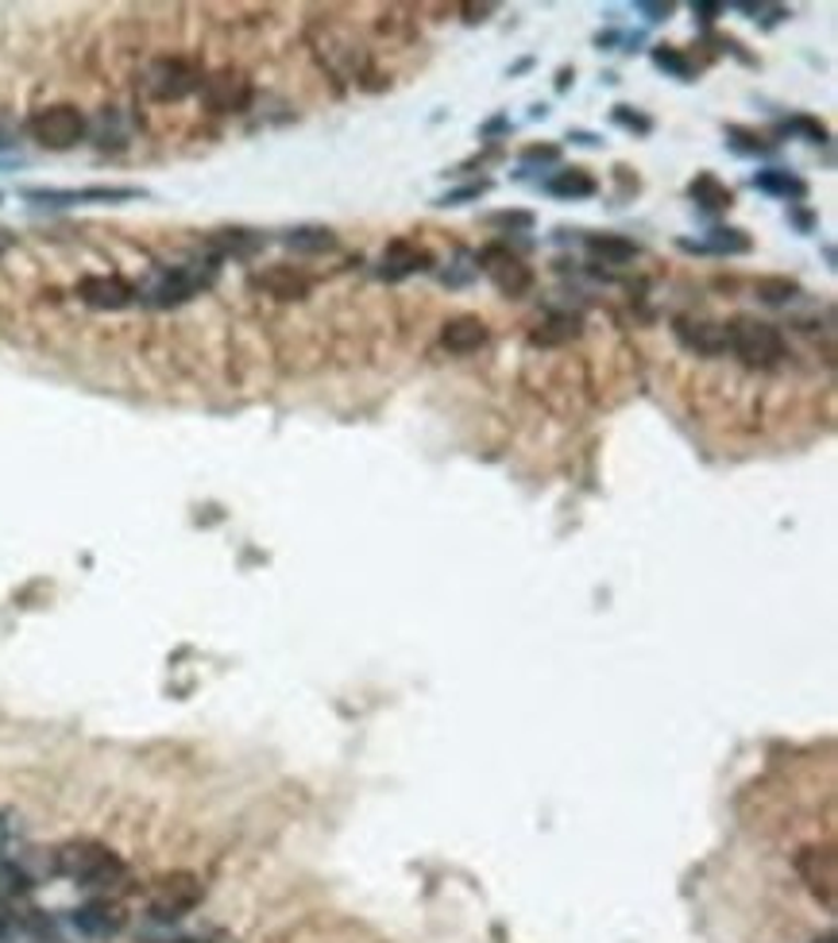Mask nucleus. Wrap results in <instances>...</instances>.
Here are the masks:
<instances>
[{
    "label": "nucleus",
    "mask_w": 838,
    "mask_h": 943,
    "mask_svg": "<svg viewBox=\"0 0 838 943\" xmlns=\"http://www.w3.org/2000/svg\"><path fill=\"white\" fill-rule=\"evenodd\" d=\"M55 870L82 889H113L124 882V859L97 839H73L55 854Z\"/></svg>",
    "instance_id": "1"
},
{
    "label": "nucleus",
    "mask_w": 838,
    "mask_h": 943,
    "mask_svg": "<svg viewBox=\"0 0 838 943\" xmlns=\"http://www.w3.org/2000/svg\"><path fill=\"white\" fill-rule=\"evenodd\" d=\"M726 348H734L738 360H746L749 368H773L777 360H784L789 345L777 325L757 318H738L731 329H726Z\"/></svg>",
    "instance_id": "2"
},
{
    "label": "nucleus",
    "mask_w": 838,
    "mask_h": 943,
    "mask_svg": "<svg viewBox=\"0 0 838 943\" xmlns=\"http://www.w3.org/2000/svg\"><path fill=\"white\" fill-rule=\"evenodd\" d=\"M27 131H32V140L39 148H50V151H66V148H78L85 140V113L73 105H47L27 120Z\"/></svg>",
    "instance_id": "3"
},
{
    "label": "nucleus",
    "mask_w": 838,
    "mask_h": 943,
    "mask_svg": "<svg viewBox=\"0 0 838 943\" xmlns=\"http://www.w3.org/2000/svg\"><path fill=\"white\" fill-rule=\"evenodd\" d=\"M209 287V272H197V267H163L147 279V287L139 290L151 310H171V306H182L197 295V290Z\"/></svg>",
    "instance_id": "4"
},
{
    "label": "nucleus",
    "mask_w": 838,
    "mask_h": 943,
    "mask_svg": "<svg viewBox=\"0 0 838 943\" xmlns=\"http://www.w3.org/2000/svg\"><path fill=\"white\" fill-rule=\"evenodd\" d=\"M202 878L190 874V870H171L156 882V894H151V917L156 920H179L190 909L202 905Z\"/></svg>",
    "instance_id": "5"
},
{
    "label": "nucleus",
    "mask_w": 838,
    "mask_h": 943,
    "mask_svg": "<svg viewBox=\"0 0 838 943\" xmlns=\"http://www.w3.org/2000/svg\"><path fill=\"white\" fill-rule=\"evenodd\" d=\"M144 90L156 101H182L194 90H202V70L186 58H156L147 66Z\"/></svg>",
    "instance_id": "6"
},
{
    "label": "nucleus",
    "mask_w": 838,
    "mask_h": 943,
    "mask_svg": "<svg viewBox=\"0 0 838 943\" xmlns=\"http://www.w3.org/2000/svg\"><path fill=\"white\" fill-rule=\"evenodd\" d=\"M796 870H800V878H804V886L812 889L815 901H819L827 912H835V905H838V859H835V847H807V851H800Z\"/></svg>",
    "instance_id": "7"
},
{
    "label": "nucleus",
    "mask_w": 838,
    "mask_h": 943,
    "mask_svg": "<svg viewBox=\"0 0 838 943\" xmlns=\"http://www.w3.org/2000/svg\"><path fill=\"white\" fill-rule=\"evenodd\" d=\"M480 263H483V275H487V279L495 283L498 295L521 298L529 287H533V272H529L526 263H521L518 255L510 252V248H503V244L483 248Z\"/></svg>",
    "instance_id": "8"
},
{
    "label": "nucleus",
    "mask_w": 838,
    "mask_h": 943,
    "mask_svg": "<svg viewBox=\"0 0 838 943\" xmlns=\"http://www.w3.org/2000/svg\"><path fill=\"white\" fill-rule=\"evenodd\" d=\"M78 298H82L90 310L116 313V310H128L139 298V290L131 287L128 279H120V275H85V279L78 283Z\"/></svg>",
    "instance_id": "9"
},
{
    "label": "nucleus",
    "mask_w": 838,
    "mask_h": 943,
    "mask_svg": "<svg viewBox=\"0 0 838 943\" xmlns=\"http://www.w3.org/2000/svg\"><path fill=\"white\" fill-rule=\"evenodd\" d=\"M202 97L213 113H240L252 101V82L240 70H217L202 82Z\"/></svg>",
    "instance_id": "10"
},
{
    "label": "nucleus",
    "mask_w": 838,
    "mask_h": 943,
    "mask_svg": "<svg viewBox=\"0 0 838 943\" xmlns=\"http://www.w3.org/2000/svg\"><path fill=\"white\" fill-rule=\"evenodd\" d=\"M27 202L39 206H82V202H131L139 189H120V186H93V189H24Z\"/></svg>",
    "instance_id": "11"
},
{
    "label": "nucleus",
    "mask_w": 838,
    "mask_h": 943,
    "mask_svg": "<svg viewBox=\"0 0 838 943\" xmlns=\"http://www.w3.org/2000/svg\"><path fill=\"white\" fill-rule=\"evenodd\" d=\"M425 267H429V252H425V248H417L414 240H391L383 252L379 275H383L387 283H402L414 272H425Z\"/></svg>",
    "instance_id": "12"
},
{
    "label": "nucleus",
    "mask_w": 838,
    "mask_h": 943,
    "mask_svg": "<svg viewBox=\"0 0 838 943\" xmlns=\"http://www.w3.org/2000/svg\"><path fill=\"white\" fill-rule=\"evenodd\" d=\"M73 928L82 935H90V940H108V935H116L124 928V909L113 901H90L73 912Z\"/></svg>",
    "instance_id": "13"
},
{
    "label": "nucleus",
    "mask_w": 838,
    "mask_h": 943,
    "mask_svg": "<svg viewBox=\"0 0 838 943\" xmlns=\"http://www.w3.org/2000/svg\"><path fill=\"white\" fill-rule=\"evenodd\" d=\"M487 336H491L487 321L475 318V313H460V318H452V321H448V325H445V333H440V341H445L448 353L468 356V353H480V348L487 345Z\"/></svg>",
    "instance_id": "14"
},
{
    "label": "nucleus",
    "mask_w": 838,
    "mask_h": 943,
    "mask_svg": "<svg viewBox=\"0 0 838 943\" xmlns=\"http://www.w3.org/2000/svg\"><path fill=\"white\" fill-rule=\"evenodd\" d=\"M255 287L267 290V295L278 298V302H298V298L310 295V279L298 275L294 267H267V272L255 275Z\"/></svg>",
    "instance_id": "15"
},
{
    "label": "nucleus",
    "mask_w": 838,
    "mask_h": 943,
    "mask_svg": "<svg viewBox=\"0 0 838 943\" xmlns=\"http://www.w3.org/2000/svg\"><path fill=\"white\" fill-rule=\"evenodd\" d=\"M546 189L553 197H561V202H584V197H592L595 189H599V182H595V174L584 171V166H569V171L553 174V179L546 182Z\"/></svg>",
    "instance_id": "16"
},
{
    "label": "nucleus",
    "mask_w": 838,
    "mask_h": 943,
    "mask_svg": "<svg viewBox=\"0 0 838 943\" xmlns=\"http://www.w3.org/2000/svg\"><path fill=\"white\" fill-rule=\"evenodd\" d=\"M680 336H684V345H692L696 353L703 356H715L726 348V329L723 325H708V321H680Z\"/></svg>",
    "instance_id": "17"
},
{
    "label": "nucleus",
    "mask_w": 838,
    "mask_h": 943,
    "mask_svg": "<svg viewBox=\"0 0 838 943\" xmlns=\"http://www.w3.org/2000/svg\"><path fill=\"white\" fill-rule=\"evenodd\" d=\"M587 252L602 263H627L638 255V244L627 237H615V232H602V237H587Z\"/></svg>",
    "instance_id": "18"
},
{
    "label": "nucleus",
    "mask_w": 838,
    "mask_h": 943,
    "mask_svg": "<svg viewBox=\"0 0 838 943\" xmlns=\"http://www.w3.org/2000/svg\"><path fill=\"white\" fill-rule=\"evenodd\" d=\"M692 197H696V206L711 209V214H719V209H731V206H734V194L723 186V182L715 179V174H700V179L692 182Z\"/></svg>",
    "instance_id": "19"
},
{
    "label": "nucleus",
    "mask_w": 838,
    "mask_h": 943,
    "mask_svg": "<svg viewBox=\"0 0 838 943\" xmlns=\"http://www.w3.org/2000/svg\"><path fill=\"white\" fill-rule=\"evenodd\" d=\"M754 186L766 189V194H777V197H804L807 194L804 182H800L796 174H789V171H761L754 179Z\"/></svg>",
    "instance_id": "20"
},
{
    "label": "nucleus",
    "mask_w": 838,
    "mask_h": 943,
    "mask_svg": "<svg viewBox=\"0 0 838 943\" xmlns=\"http://www.w3.org/2000/svg\"><path fill=\"white\" fill-rule=\"evenodd\" d=\"M286 248H294V252H329V248H336V237L329 229H294L286 232Z\"/></svg>",
    "instance_id": "21"
},
{
    "label": "nucleus",
    "mask_w": 838,
    "mask_h": 943,
    "mask_svg": "<svg viewBox=\"0 0 838 943\" xmlns=\"http://www.w3.org/2000/svg\"><path fill=\"white\" fill-rule=\"evenodd\" d=\"M749 237L746 232H738V229H715L711 232V240L708 244H700V252H726V255H746L749 252Z\"/></svg>",
    "instance_id": "22"
},
{
    "label": "nucleus",
    "mask_w": 838,
    "mask_h": 943,
    "mask_svg": "<svg viewBox=\"0 0 838 943\" xmlns=\"http://www.w3.org/2000/svg\"><path fill=\"white\" fill-rule=\"evenodd\" d=\"M576 333H579V318L561 313V318H549L546 329H541V333H533V341H538V345H561V341H572Z\"/></svg>",
    "instance_id": "23"
},
{
    "label": "nucleus",
    "mask_w": 838,
    "mask_h": 943,
    "mask_svg": "<svg viewBox=\"0 0 838 943\" xmlns=\"http://www.w3.org/2000/svg\"><path fill=\"white\" fill-rule=\"evenodd\" d=\"M27 886H32V882H27L16 866H12V862L0 859V901H12V897H24V894H27Z\"/></svg>",
    "instance_id": "24"
},
{
    "label": "nucleus",
    "mask_w": 838,
    "mask_h": 943,
    "mask_svg": "<svg viewBox=\"0 0 838 943\" xmlns=\"http://www.w3.org/2000/svg\"><path fill=\"white\" fill-rule=\"evenodd\" d=\"M653 62H657L661 70H668V74H676V78H692L696 74L692 62H688V58H684L676 47H657V50H653Z\"/></svg>",
    "instance_id": "25"
},
{
    "label": "nucleus",
    "mask_w": 838,
    "mask_h": 943,
    "mask_svg": "<svg viewBox=\"0 0 838 943\" xmlns=\"http://www.w3.org/2000/svg\"><path fill=\"white\" fill-rule=\"evenodd\" d=\"M796 283L789 279H761L757 283V295H761V302L769 306H781V302H792V295H796Z\"/></svg>",
    "instance_id": "26"
},
{
    "label": "nucleus",
    "mask_w": 838,
    "mask_h": 943,
    "mask_svg": "<svg viewBox=\"0 0 838 943\" xmlns=\"http://www.w3.org/2000/svg\"><path fill=\"white\" fill-rule=\"evenodd\" d=\"M615 120H619L622 128H634V131H642V136H645V131L653 128V124L645 120V116L638 113V108H630V105H619V108H615Z\"/></svg>",
    "instance_id": "27"
},
{
    "label": "nucleus",
    "mask_w": 838,
    "mask_h": 943,
    "mask_svg": "<svg viewBox=\"0 0 838 943\" xmlns=\"http://www.w3.org/2000/svg\"><path fill=\"white\" fill-rule=\"evenodd\" d=\"M731 140H742V143H738L742 156H754V151H766V143L757 140V136H749V131H742V128H731Z\"/></svg>",
    "instance_id": "28"
},
{
    "label": "nucleus",
    "mask_w": 838,
    "mask_h": 943,
    "mask_svg": "<svg viewBox=\"0 0 838 943\" xmlns=\"http://www.w3.org/2000/svg\"><path fill=\"white\" fill-rule=\"evenodd\" d=\"M491 225H503V229H529V225H533V217H529V214H495V217H491Z\"/></svg>",
    "instance_id": "29"
},
{
    "label": "nucleus",
    "mask_w": 838,
    "mask_h": 943,
    "mask_svg": "<svg viewBox=\"0 0 838 943\" xmlns=\"http://www.w3.org/2000/svg\"><path fill=\"white\" fill-rule=\"evenodd\" d=\"M483 189H487V182H480V186H468V189H456V194H445V197H440V206H456V202H472V197H480Z\"/></svg>",
    "instance_id": "30"
},
{
    "label": "nucleus",
    "mask_w": 838,
    "mask_h": 943,
    "mask_svg": "<svg viewBox=\"0 0 838 943\" xmlns=\"http://www.w3.org/2000/svg\"><path fill=\"white\" fill-rule=\"evenodd\" d=\"M638 9H642L645 16L661 20V16H668V12H673V4H638Z\"/></svg>",
    "instance_id": "31"
},
{
    "label": "nucleus",
    "mask_w": 838,
    "mask_h": 943,
    "mask_svg": "<svg viewBox=\"0 0 838 943\" xmlns=\"http://www.w3.org/2000/svg\"><path fill=\"white\" fill-rule=\"evenodd\" d=\"M719 4H696V16H703V24H711V16H719Z\"/></svg>",
    "instance_id": "32"
},
{
    "label": "nucleus",
    "mask_w": 838,
    "mask_h": 943,
    "mask_svg": "<svg viewBox=\"0 0 838 943\" xmlns=\"http://www.w3.org/2000/svg\"><path fill=\"white\" fill-rule=\"evenodd\" d=\"M0 943H9V924L4 920H0Z\"/></svg>",
    "instance_id": "33"
},
{
    "label": "nucleus",
    "mask_w": 838,
    "mask_h": 943,
    "mask_svg": "<svg viewBox=\"0 0 838 943\" xmlns=\"http://www.w3.org/2000/svg\"><path fill=\"white\" fill-rule=\"evenodd\" d=\"M815 943H835V935H823V940H815Z\"/></svg>",
    "instance_id": "34"
},
{
    "label": "nucleus",
    "mask_w": 838,
    "mask_h": 943,
    "mask_svg": "<svg viewBox=\"0 0 838 943\" xmlns=\"http://www.w3.org/2000/svg\"><path fill=\"white\" fill-rule=\"evenodd\" d=\"M182 943H202V940H182Z\"/></svg>",
    "instance_id": "35"
}]
</instances>
